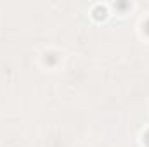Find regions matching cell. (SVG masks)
Here are the masks:
<instances>
[{
  "label": "cell",
  "mask_w": 149,
  "mask_h": 147,
  "mask_svg": "<svg viewBox=\"0 0 149 147\" xmlns=\"http://www.w3.org/2000/svg\"><path fill=\"white\" fill-rule=\"evenodd\" d=\"M94 16H95V19H104L106 17V9L102 5H95L94 7Z\"/></svg>",
  "instance_id": "6da1fadb"
},
{
  "label": "cell",
  "mask_w": 149,
  "mask_h": 147,
  "mask_svg": "<svg viewBox=\"0 0 149 147\" xmlns=\"http://www.w3.org/2000/svg\"><path fill=\"white\" fill-rule=\"evenodd\" d=\"M144 142H146V146L149 147V130L146 132V133H144Z\"/></svg>",
  "instance_id": "7a4b0ae2"
},
{
  "label": "cell",
  "mask_w": 149,
  "mask_h": 147,
  "mask_svg": "<svg viewBox=\"0 0 149 147\" xmlns=\"http://www.w3.org/2000/svg\"><path fill=\"white\" fill-rule=\"evenodd\" d=\"M144 31H146V33L149 35V19L146 21V23H144Z\"/></svg>",
  "instance_id": "3957f363"
}]
</instances>
